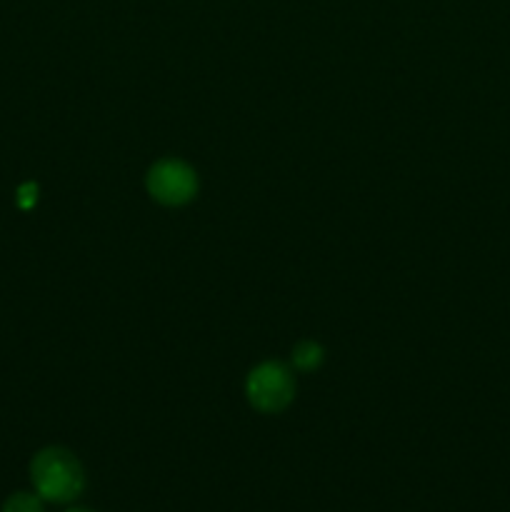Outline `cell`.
Segmentation results:
<instances>
[{"mask_svg": "<svg viewBox=\"0 0 510 512\" xmlns=\"http://www.w3.org/2000/svg\"><path fill=\"white\" fill-rule=\"evenodd\" d=\"M148 193L160 205H185L198 193V175L178 158L158 160L148 173Z\"/></svg>", "mask_w": 510, "mask_h": 512, "instance_id": "3", "label": "cell"}, {"mask_svg": "<svg viewBox=\"0 0 510 512\" xmlns=\"http://www.w3.org/2000/svg\"><path fill=\"white\" fill-rule=\"evenodd\" d=\"M30 480L35 493L50 503H70L85 488L80 460L63 448H45L30 463Z\"/></svg>", "mask_w": 510, "mask_h": 512, "instance_id": "1", "label": "cell"}, {"mask_svg": "<svg viewBox=\"0 0 510 512\" xmlns=\"http://www.w3.org/2000/svg\"><path fill=\"white\" fill-rule=\"evenodd\" d=\"M3 512H43V498L33 493H15L3 503Z\"/></svg>", "mask_w": 510, "mask_h": 512, "instance_id": "5", "label": "cell"}, {"mask_svg": "<svg viewBox=\"0 0 510 512\" xmlns=\"http://www.w3.org/2000/svg\"><path fill=\"white\" fill-rule=\"evenodd\" d=\"M18 200H20V208H30V205H33L35 200H38V188H35L33 183L23 185V188H20Z\"/></svg>", "mask_w": 510, "mask_h": 512, "instance_id": "6", "label": "cell"}, {"mask_svg": "<svg viewBox=\"0 0 510 512\" xmlns=\"http://www.w3.org/2000/svg\"><path fill=\"white\" fill-rule=\"evenodd\" d=\"M323 358H325L323 348H320L318 343H313V340H303V343L295 345L293 350V365L298 370H303V373L320 368Z\"/></svg>", "mask_w": 510, "mask_h": 512, "instance_id": "4", "label": "cell"}, {"mask_svg": "<svg viewBox=\"0 0 510 512\" xmlns=\"http://www.w3.org/2000/svg\"><path fill=\"white\" fill-rule=\"evenodd\" d=\"M68 512H93V510H85V508H73V510H68Z\"/></svg>", "mask_w": 510, "mask_h": 512, "instance_id": "7", "label": "cell"}, {"mask_svg": "<svg viewBox=\"0 0 510 512\" xmlns=\"http://www.w3.org/2000/svg\"><path fill=\"white\" fill-rule=\"evenodd\" d=\"M245 395L260 413H280L295 395V380L283 363H263L248 375Z\"/></svg>", "mask_w": 510, "mask_h": 512, "instance_id": "2", "label": "cell"}]
</instances>
